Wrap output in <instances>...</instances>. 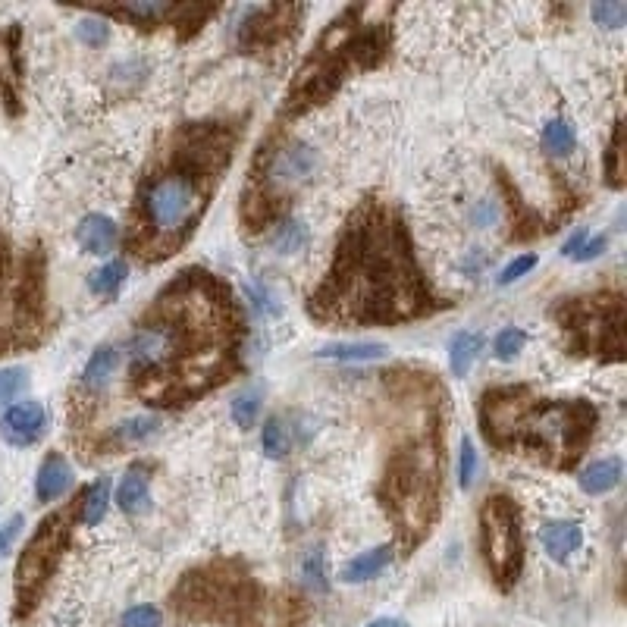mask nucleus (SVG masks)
Wrapping results in <instances>:
<instances>
[{"instance_id":"19","label":"nucleus","mask_w":627,"mask_h":627,"mask_svg":"<svg viewBox=\"0 0 627 627\" xmlns=\"http://www.w3.org/2000/svg\"><path fill=\"white\" fill-rule=\"evenodd\" d=\"M621 461L618 458H602V461H593L590 468L580 471V490L590 493V496H602L615 490V486L621 483Z\"/></svg>"},{"instance_id":"29","label":"nucleus","mask_w":627,"mask_h":627,"mask_svg":"<svg viewBox=\"0 0 627 627\" xmlns=\"http://www.w3.org/2000/svg\"><path fill=\"white\" fill-rule=\"evenodd\" d=\"M543 148L549 154H568L574 148V129L565 120H552L543 129Z\"/></svg>"},{"instance_id":"5","label":"nucleus","mask_w":627,"mask_h":627,"mask_svg":"<svg viewBox=\"0 0 627 627\" xmlns=\"http://www.w3.org/2000/svg\"><path fill=\"white\" fill-rule=\"evenodd\" d=\"M439 474H443V455H439L436 414L427 408L417 433H405L402 443L392 449L377 490L402 549L421 543L439 515Z\"/></svg>"},{"instance_id":"11","label":"nucleus","mask_w":627,"mask_h":627,"mask_svg":"<svg viewBox=\"0 0 627 627\" xmlns=\"http://www.w3.org/2000/svg\"><path fill=\"white\" fill-rule=\"evenodd\" d=\"M480 543L490 574L502 590L515 587L524 568V543H521V512L512 496H490L480 508Z\"/></svg>"},{"instance_id":"40","label":"nucleus","mask_w":627,"mask_h":627,"mask_svg":"<svg viewBox=\"0 0 627 627\" xmlns=\"http://www.w3.org/2000/svg\"><path fill=\"white\" fill-rule=\"evenodd\" d=\"M22 530V515H13L4 527H0V555H7Z\"/></svg>"},{"instance_id":"42","label":"nucleus","mask_w":627,"mask_h":627,"mask_svg":"<svg viewBox=\"0 0 627 627\" xmlns=\"http://www.w3.org/2000/svg\"><path fill=\"white\" fill-rule=\"evenodd\" d=\"M305 574H308V584L311 587H323V568H320V552H311L308 562H305Z\"/></svg>"},{"instance_id":"20","label":"nucleus","mask_w":627,"mask_h":627,"mask_svg":"<svg viewBox=\"0 0 627 627\" xmlns=\"http://www.w3.org/2000/svg\"><path fill=\"white\" fill-rule=\"evenodd\" d=\"M389 562H392V546L370 549V552L358 555V559H352L342 568V580H348V584H364V580L377 577Z\"/></svg>"},{"instance_id":"33","label":"nucleus","mask_w":627,"mask_h":627,"mask_svg":"<svg viewBox=\"0 0 627 627\" xmlns=\"http://www.w3.org/2000/svg\"><path fill=\"white\" fill-rule=\"evenodd\" d=\"M524 342H527V333L524 330H502L496 336V358L499 361H512L521 352V348H524Z\"/></svg>"},{"instance_id":"24","label":"nucleus","mask_w":627,"mask_h":627,"mask_svg":"<svg viewBox=\"0 0 627 627\" xmlns=\"http://www.w3.org/2000/svg\"><path fill=\"white\" fill-rule=\"evenodd\" d=\"M483 339L477 333H455L452 345H449V364L455 377H468V370L474 364V358L480 355Z\"/></svg>"},{"instance_id":"36","label":"nucleus","mask_w":627,"mask_h":627,"mask_svg":"<svg viewBox=\"0 0 627 627\" xmlns=\"http://www.w3.org/2000/svg\"><path fill=\"white\" fill-rule=\"evenodd\" d=\"M160 609L154 606H135L123 615V627H160Z\"/></svg>"},{"instance_id":"28","label":"nucleus","mask_w":627,"mask_h":627,"mask_svg":"<svg viewBox=\"0 0 627 627\" xmlns=\"http://www.w3.org/2000/svg\"><path fill=\"white\" fill-rule=\"evenodd\" d=\"M261 414V392L258 389H248L242 396L232 399V421H236L242 430H248L254 421H258Z\"/></svg>"},{"instance_id":"21","label":"nucleus","mask_w":627,"mask_h":627,"mask_svg":"<svg viewBox=\"0 0 627 627\" xmlns=\"http://www.w3.org/2000/svg\"><path fill=\"white\" fill-rule=\"evenodd\" d=\"M389 348L383 342H333L320 348V358L333 361H380Z\"/></svg>"},{"instance_id":"39","label":"nucleus","mask_w":627,"mask_h":627,"mask_svg":"<svg viewBox=\"0 0 627 627\" xmlns=\"http://www.w3.org/2000/svg\"><path fill=\"white\" fill-rule=\"evenodd\" d=\"M76 35H79L85 44H91V48H98V44L107 41V26H104L101 19H82V22H79V29H76Z\"/></svg>"},{"instance_id":"38","label":"nucleus","mask_w":627,"mask_h":627,"mask_svg":"<svg viewBox=\"0 0 627 627\" xmlns=\"http://www.w3.org/2000/svg\"><path fill=\"white\" fill-rule=\"evenodd\" d=\"M606 173H609V182L621 185V126H615L612 132V145H609V160H606Z\"/></svg>"},{"instance_id":"7","label":"nucleus","mask_w":627,"mask_h":627,"mask_svg":"<svg viewBox=\"0 0 627 627\" xmlns=\"http://www.w3.org/2000/svg\"><path fill=\"white\" fill-rule=\"evenodd\" d=\"M48 333L44 254L13 248L0 236V355L29 348Z\"/></svg>"},{"instance_id":"1","label":"nucleus","mask_w":627,"mask_h":627,"mask_svg":"<svg viewBox=\"0 0 627 627\" xmlns=\"http://www.w3.org/2000/svg\"><path fill=\"white\" fill-rule=\"evenodd\" d=\"M242 333L226 283L207 270L179 273L135 323L132 392L157 408L195 402L239 370Z\"/></svg>"},{"instance_id":"10","label":"nucleus","mask_w":627,"mask_h":627,"mask_svg":"<svg viewBox=\"0 0 627 627\" xmlns=\"http://www.w3.org/2000/svg\"><path fill=\"white\" fill-rule=\"evenodd\" d=\"M571 348L580 355H599L618 361L624 352V301L621 295L574 298L555 311Z\"/></svg>"},{"instance_id":"17","label":"nucleus","mask_w":627,"mask_h":627,"mask_svg":"<svg viewBox=\"0 0 627 627\" xmlns=\"http://www.w3.org/2000/svg\"><path fill=\"white\" fill-rule=\"evenodd\" d=\"M116 236H120V232H116V223L101 214H88L76 229V239L85 254H107L116 245Z\"/></svg>"},{"instance_id":"37","label":"nucleus","mask_w":627,"mask_h":627,"mask_svg":"<svg viewBox=\"0 0 627 627\" xmlns=\"http://www.w3.org/2000/svg\"><path fill=\"white\" fill-rule=\"evenodd\" d=\"M533 267H537V254H524V258H518V261H512L505 270H502V276H499V286H512V283H518L521 276H527Z\"/></svg>"},{"instance_id":"13","label":"nucleus","mask_w":627,"mask_h":627,"mask_svg":"<svg viewBox=\"0 0 627 627\" xmlns=\"http://www.w3.org/2000/svg\"><path fill=\"white\" fill-rule=\"evenodd\" d=\"M305 10L298 7H261L254 10L251 19L242 26V48L245 51H270L283 44L298 26V16Z\"/></svg>"},{"instance_id":"8","label":"nucleus","mask_w":627,"mask_h":627,"mask_svg":"<svg viewBox=\"0 0 627 627\" xmlns=\"http://www.w3.org/2000/svg\"><path fill=\"white\" fill-rule=\"evenodd\" d=\"M173 609L204 621L264 627L273 615V599L239 565L220 562L185 577L173 593Z\"/></svg>"},{"instance_id":"34","label":"nucleus","mask_w":627,"mask_h":627,"mask_svg":"<svg viewBox=\"0 0 627 627\" xmlns=\"http://www.w3.org/2000/svg\"><path fill=\"white\" fill-rule=\"evenodd\" d=\"M474 474H477V452L471 446V439H461V458H458V483L468 490L474 483Z\"/></svg>"},{"instance_id":"6","label":"nucleus","mask_w":627,"mask_h":627,"mask_svg":"<svg viewBox=\"0 0 627 627\" xmlns=\"http://www.w3.org/2000/svg\"><path fill=\"white\" fill-rule=\"evenodd\" d=\"M383 13V7H352L320 35L314 51L292 79L286 95L289 113H305L314 104H323L342 85V79L358 69L377 66L389 44V29L380 19Z\"/></svg>"},{"instance_id":"23","label":"nucleus","mask_w":627,"mask_h":627,"mask_svg":"<svg viewBox=\"0 0 627 627\" xmlns=\"http://www.w3.org/2000/svg\"><path fill=\"white\" fill-rule=\"evenodd\" d=\"M116 364H120V352H116L113 345H104V348H98V352L91 355V361L85 364L82 383H85L88 389H101V386H107V380L113 377Z\"/></svg>"},{"instance_id":"26","label":"nucleus","mask_w":627,"mask_h":627,"mask_svg":"<svg viewBox=\"0 0 627 627\" xmlns=\"http://www.w3.org/2000/svg\"><path fill=\"white\" fill-rule=\"evenodd\" d=\"M104 13H113V16H123V19H132L135 26H154L160 16H170V7L167 4H126V7H107Z\"/></svg>"},{"instance_id":"14","label":"nucleus","mask_w":627,"mask_h":627,"mask_svg":"<svg viewBox=\"0 0 627 627\" xmlns=\"http://www.w3.org/2000/svg\"><path fill=\"white\" fill-rule=\"evenodd\" d=\"M44 424H48V417H44V408L38 402H22V405L7 408L4 421H0V430H4L7 443H13V446H32V443H38V439H41Z\"/></svg>"},{"instance_id":"27","label":"nucleus","mask_w":627,"mask_h":627,"mask_svg":"<svg viewBox=\"0 0 627 627\" xmlns=\"http://www.w3.org/2000/svg\"><path fill=\"white\" fill-rule=\"evenodd\" d=\"M123 280H126V264L123 261H113V264H107V267L91 273L88 276V286H91V292H95V295H116V289L123 286Z\"/></svg>"},{"instance_id":"35","label":"nucleus","mask_w":627,"mask_h":627,"mask_svg":"<svg viewBox=\"0 0 627 627\" xmlns=\"http://www.w3.org/2000/svg\"><path fill=\"white\" fill-rule=\"evenodd\" d=\"M154 430H157L154 417H132V421H126L120 427V439H126V443H138V439H148Z\"/></svg>"},{"instance_id":"3","label":"nucleus","mask_w":627,"mask_h":627,"mask_svg":"<svg viewBox=\"0 0 627 627\" xmlns=\"http://www.w3.org/2000/svg\"><path fill=\"white\" fill-rule=\"evenodd\" d=\"M236 132L223 123L182 126L135 192L129 245L142 261H164L189 242L232 160Z\"/></svg>"},{"instance_id":"22","label":"nucleus","mask_w":627,"mask_h":627,"mask_svg":"<svg viewBox=\"0 0 627 627\" xmlns=\"http://www.w3.org/2000/svg\"><path fill=\"white\" fill-rule=\"evenodd\" d=\"M116 502L126 515H138L148 508V477L132 468L123 480H120V490H116Z\"/></svg>"},{"instance_id":"43","label":"nucleus","mask_w":627,"mask_h":627,"mask_svg":"<svg viewBox=\"0 0 627 627\" xmlns=\"http://www.w3.org/2000/svg\"><path fill=\"white\" fill-rule=\"evenodd\" d=\"M584 242H587V229H577L574 236L562 245V254H565V258H574V254L580 251V245H584Z\"/></svg>"},{"instance_id":"18","label":"nucleus","mask_w":627,"mask_h":627,"mask_svg":"<svg viewBox=\"0 0 627 627\" xmlns=\"http://www.w3.org/2000/svg\"><path fill=\"white\" fill-rule=\"evenodd\" d=\"M69 483H73V471H69V464L63 461V455H48L38 471V483H35V493L41 502H54L60 499Z\"/></svg>"},{"instance_id":"12","label":"nucleus","mask_w":627,"mask_h":627,"mask_svg":"<svg viewBox=\"0 0 627 627\" xmlns=\"http://www.w3.org/2000/svg\"><path fill=\"white\" fill-rule=\"evenodd\" d=\"M73 512V508H69ZM69 512H57L51 518H44L38 530L32 533V540L26 543V552L19 555L16 565V615H29L38 599L48 587L51 574L57 571L66 543H69Z\"/></svg>"},{"instance_id":"44","label":"nucleus","mask_w":627,"mask_h":627,"mask_svg":"<svg viewBox=\"0 0 627 627\" xmlns=\"http://www.w3.org/2000/svg\"><path fill=\"white\" fill-rule=\"evenodd\" d=\"M364 627H408V624L399 621V618H377V621H370V624H364Z\"/></svg>"},{"instance_id":"31","label":"nucleus","mask_w":627,"mask_h":627,"mask_svg":"<svg viewBox=\"0 0 627 627\" xmlns=\"http://www.w3.org/2000/svg\"><path fill=\"white\" fill-rule=\"evenodd\" d=\"M264 452L270 458H283L289 452V430L280 417H270L267 427H264Z\"/></svg>"},{"instance_id":"15","label":"nucleus","mask_w":627,"mask_h":627,"mask_svg":"<svg viewBox=\"0 0 627 627\" xmlns=\"http://www.w3.org/2000/svg\"><path fill=\"white\" fill-rule=\"evenodd\" d=\"M19 29L0 32V101L16 113V98H19Z\"/></svg>"},{"instance_id":"2","label":"nucleus","mask_w":627,"mask_h":627,"mask_svg":"<svg viewBox=\"0 0 627 627\" xmlns=\"http://www.w3.org/2000/svg\"><path fill=\"white\" fill-rule=\"evenodd\" d=\"M311 317L348 327H392L433 314L436 301L417 270L402 214L367 198L348 217L327 280L311 295Z\"/></svg>"},{"instance_id":"41","label":"nucleus","mask_w":627,"mask_h":627,"mask_svg":"<svg viewBox=\"0 0 627 627\" xmlns=\"http://www.w3.org/2000/svg\"><path fill=\"white\" fill-rule=\"evenodd\" d=\"M602 248H606V236H596V239H590V242H584V245H580V251L574 254L571 261H593L596 254L602 251Z\"/></svg>"},{"instance_id":"16","label":"nucleus","mask_w":627,"mask_h":627,"mask_svg":"<svg viewBox=\"0 0 627 627\" xmlns=\"http://www.w3.org/2000/svg\"><path fill=\"white\" fill-rule=\"evenodd\" d=\"M540 543L549 552V559L568 562L571 555L580 549V527L574 521H549L540 530Z\"/></svg>"},{"instance_id":"30","label":"nucleus","mask_w":627,"mask_h":627,"mask_svg":"<svg viewBox=\"0 0 627 627\" xmlns=\"http://www.w3.org/2000/svg\"><path fill=\"white\" fill-rule=\"evenodd\" d=\"M590 16L596 26H606V29H621L627 22V4L621 0H602V4H593L590 7Z\"/></svg>"},{"instance_id":"32","label":"nucleus","mask_w":627,"mask_h":627,"mask_svg":"<svg viewBox=\"0 0 627 627\" xmlns=\"http://www.w3.org/2000/svg\"><path fill=\"white\" fill-rule=\"evenodd\" d=\"M22 389H26V370H19V367L0 370V402H13Z\"/></svg>"},{"instance_id":"25","label":"nucleus","mask_w":627,"mask_h":627,"mask_svg":"<svg viewBox=\"0 0 627 627\" xmlns=\"http://www.w3.org/2000/svg\"><path fill=\"white\" fill-rule=\"evenodd\" d=\"M107 502H110V480L107 477H101V480H95L85 490V496H82V502H79V508H82V521L85 524H98L101 518H104V512H107Z\"/></svg>"},{"instance_id":"9","label":"nucleus","mask_w":627,"mask_h":627,"mask_svg":"<svg viewBox=\"0 0 627 627\" xmlns=\"http://www.w3.org/2000/svg\"><path fill=\"white\" fill-rule=\"evenodd\" d=\"M317 167V154L301 142H276V148H261L258 164L245 189V220L267 223L280 214V204L301 182H308Z\"/></svg>"},{"instance_id":"4","label":"nucleus","mask_w":627,"mask_h":627,"mask_svg":"<svg viewBox=\"0 0 627 627\" xmlns=\"http://www.w3.org/2000/svg\"><path fill=\"white\" fill-rule=\"evenodd\" d=\"M483 436L493 446L530 455L552 468H571L584 455L596 411L587 402H543L527 389H493L480 405Z\"/></svg>"}]
</instances>
